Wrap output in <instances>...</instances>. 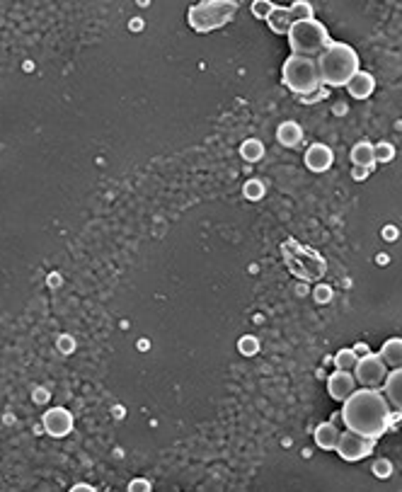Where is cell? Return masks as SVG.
<instances>
[{
	"label": "cell",
	"mask_w": 402,
	"mask_h": 492,
	"mask_svg": "<svg viewBox=\"0 0 402 492\" xmlns=\"http://www.w3.org/2000/svg\"><path fill=\"white\" fill-rule=\"evenodd\" d=\"M276 139H279V144L286 146V148H296L303 141V129L298 127L296 122H284L276 129Z\"/></svg>",
	"instance_id": "9a60e30c"
},
{
	"label": "cell",
	"mask_w": 402,
	"mask_h": 492,
	"mask_svg": "<svg viewBox=\"0 0 402 492\" xmlns=\"http://www.w3.org/2000/svg\"><path fill=\"white\" fill-rule=\"evenodd\" d=\"M242 194H245L247 199H252V201L262 199V197H264V182H262V180H257V177L247 180L245 187H242Z\"/></svg>",
	"instance_id": "44dd1931"
},
{
	"label": "cell",
	"mask_w": 402,
	"mask_h": 492,
	"mask_svg": "<svg viewBox=\"0 0 402 492\" xmlns=\"http://www.w3.org/2000/svg\"><path fill=\"white\" fill-rule=\"evenodd\" d=\"M235 10H237L235 0H208V3L191 5L189 13H187V20H189V27L194 32L206 34L228 25L233 20Z\"/></svg>",
	"instance_id": "5b68a950"
},
{
	"label": "cell",
	"mask_w": 402,
	"mask_h": 492,
	"mask_svg": "<svg viewBox=\"0 0 402 492\" xmlns=\"http://www.w3.org/2000/svg\"><path fill=\"white\" fill-rule=\"evenodd\" d=\"M369 172H371L369 168H359V165H354V170H352V177L356 180V182H361V180L369 177Z\"/></svg>",
	"instance_id": "484cf974"
},
{
	"label": "cell",
	"mask_w": 402,
	"mask_h": 492,
	"mask_svg": "<svg viewBox=\"0 0 402 492\" xmlns=\"http://www.w3.org/2000/svg\"><path fill=\"white\" fill-rule=\"evenodd\" d=\"M281 78H284V85L291 93L303 95V98L318 93V88L322 85L318 59H310V56H288L284 71H281Z\"/></svg>",
	"instance_id": "3957f363"
},
{
	"label": "cell",
	"mask_w": 402,
	"mask_h": 492,
	"mask_svg": "<svg viewBox=\"0 0 402 492\" xmlns=\"http://www.w3.org/2000/svg\"><path fill=\"white\" fill-rule=\"evenodd\" d=\"M373 158H376V163H390L395 158L393 144H388V141H381V144H376V146H373Z\"/></svg>",
	"instance_id": "7402d4cb"
},
{
	"label": "cell",
	"mask_w": 402,
	"mask_h": 492,
	"mask_svg": "<svg viewBox=\"0 0 402 492\" xmlns=\"http://www.w3.org/2000/svg\"><path fill=\"white\" fill-rule=\"evenodd\" d=\"M378 356L383 359V364L388 366L390 371H398L402 369V337H390L383 342L381 352Z\"/></svg>",
	"instance_id": "4fadbf2b"
},
{
	"label": "cell",
	"mask_w": 402,
	"mask_h": 492,
	"mask_svg": "<svg viewBox=\"0 0 402 492\" xmlns=\"http://www.w3.org/2000/svg\"><path fill=\"white\" fill-rule=\"evenodd\" d=\"M288 37V47L296 56H320L322 51L332 44L330 32L327 27L322 25L320 20H305V22H293L291 32L286 34Z\"/></svg>",
	"instance_id": "277c9868"
},
{
	"label": "cell",
	"mask_w": 402,
	"mask_h": 492,
	"mask_svg": "<svg viewBox=\"0 0 402 492\" xmlns=\"http://www.w3.org/2000/svg\"><path fill=\"white\" fill-rule=\"evenodd\" d=\"M342 420L349 432L378 441L393 424V407L388 405L381 390L361 388L354 390L349 400H344Z\"/></svg>",
	"instance_id": "6da1fadb"
},
{
	"label": "cell",
	"mask_w": 402,
	"mask_h": 492,
	"mask_svg": "<svg viewBox=\"0 0 402 492\" xmlns=\"http://www.w3.org/2000/svg\"><path fill=\"white\" fill-rule=\"evenodd\" d=\"M376 451V441L373 439H366L361 434H354V432H342L339 437V444H337V454L344 458V461H361V458L371 456Z\"/></svg>",
	"instance_id": "52a82bcc"
},
{
	"label": "cell",
	"mask_w": 402,
	"mask_h": 492,
	"mask_svg": "<svg viewBox=\"0 0 402 492\" xmlns=\"http://www.w3.org/2000/svg\"><path fill=\"white\" fill-rule=\"evenodd\" d=\"M356 361H359V356H356V349H339V352L335 354L337 371H352L354 366H356Z\"/></svg>",
	"instance_id": "ffe728a7"
},
{
	"label": "cell",
	"mask_w": 402,
	"mask_h": 492,
	"mask_svg": "<svg viewBox=\"0 0 402 492\" xmlns=\"http://www.w3.org/2000/svg\"><path fill=\"white\" fill-rule=\"evenodd\" d=\"M267 25L274 34H288V32H291V27H293L291 10H288V8H274V10H271V15L267 17Z\"/></svg>",
	"instance_id": "2e32d148"
},
{
	"label": "cell",
	"mask_w": 402,
	"mask_h": 492,
	"mask_svg": "<svg viewBox=\"0 0 402 492\" xmlns=\"http://www.w3.org/2000/svg\"><path fill=\"white\" fill-rule=\"evenodd\" d=\"M318 68H320V78L322 85H344L352 81L359 68V54H356L354 47L344 42H332L322 54L318 56Z\"/></svg>",
	"instance_id": "7a4b0ae2"
},
{
	"label": "cell",
	"mask_w": 402,
	"mask_h": 492,
	"mask_svg": "<svg viewBox=\"0 0 402 492\" xmlns=\"http://www.w3.org/2000/svg\"><path fill=\"white\" fill-rule=\"evenodd\" d=\"M356 390V378L352 371H337L332 373L330 378H327V393H330V398L339 400V403H344V400H349V395H352Z\"/></svg>",
	"instance_id": "9c48e42d"
},
{
	"label": "cell",
	"mask_w": 402,
	"mask_h": 492,
	"mask_svg": "<svg viewBox=\"0 0 402 492\" xmlns=\"http://www.w3.org/2000/svg\"><path fill=\"white\" fill-rule=\"evenodd\" d=\"M347 90L354 100H366V98H371L373 90H376V78L366 71H359L352 81L347 83Z\"/></svg>",
	"instance_id": "7c38bea8"
},
{
	"label": "cell",
	"mask_w": 402,
	"mask_h": 492,
	"mask_svg": "<svg viewBox=\"0 0 402 492\" xmlns=\"http://www.w3.org/2000/svg\"><path fill=\"white\" fill-rule=\"evenodd\" d=\"M257 349H259V344H257V339H254L252 335H247V337L240 339V352H242V354L252 356L254 352H257Z\"/></svg>",
	"instance_id": "cb8c5ba5"
},
{
	"label": "cell",
	"mask_w": 402,
	"mask_h": 492,
	"mask_svg": "<svg viewBox=\"0 0 402 492\" xmlns=\"http://www.w3.org/2000/svg\"><path fill=\"white\" fill-rule=\"evenodd\" d=\"M129 492H150V483L143 478H136L129 483Z\"/></svg>",
	"instance_id": "d4e9b609"
},
{
	"label": "cell",
	"mask_w": 402,
	"mask_h": 492,
	"mask_svg": "<svg viewBox=\"0 0 402 492\" xmlns=\"http://www.w3.org/2000/svg\"><path fill=\"white\" fill-rule=\"evenodd\" d=\"M274 8H276V5L271 3V0H254V3H252V15L259 17V20H267Z\"/></svg>",
	"instance_id": "603a6c76"
},
{
	"label": "cell",
	"mask_w": 402,
	"mask_h": 492,
	"mask_svg": "<svg viewBox=\"0 0 402 492\" xmlns=\"http://www.w3.org/2000/svg\"><path fill=\"white\" fill-rule=\"evenodd\" d=\"M352 163L359 168H373V163H376V158H373V144H369V141H361V144H356L352 148Z\"/></svg>",
	"instance_id": "e0dca14e"
},
{
	"label": "cell",
	"mask_w": 402,
	"mask_h": 492,
	"mask_svg": "<svg viewBox=\"0 0 402 492\" xmlns=\"http://www.w3.org/2000/svg\"><path fill=\"white\" fill-rule=\"evenodd\" d=\"M305 168L310 170V172H325V170L332 168V160H335V156H332V148L325 144H313L308 151H305Z\"/></svg>",
	"instance_id": "30bf717a"
},
{
	"label": "cell",
	"mask_w": 402,
	"mask_h": 492,
	"mask_svg": "<svg viewBox=\"0 0 402 492\" xmlns=\"http://www.w3.org/2000/svg\"><path fill=\"white\" fill-rule=\"evenodd\" d=\"M354 378L361 383L364 388H371V390H381L383 383L388 378V366L383 364V359L378 354H364L359 356L354 366Z\"/></svg>",
	"instance_id": "8992f818"
},
{
	"label": "cell",
	"mask_w": 402,
	"mask_h": 492,
	"mask_svg": "<svg viewBox=\"0 0 402 492\" xmlns=\"http://www.w3.org/2000/svg\"><path fill=\"white\" fill-rule=\"evenodd\" d=\"M381 393L386 395L388 405L395 407V410H398L400 415H402V369L388 373V378H386V383H383Z\"/></svg>",
	"instance_id": "8fae6325"
},
{
	"label": "cell",
	"mask_w": 402,
	"mask_h": 492,
	"mask_svg": "<svg viewBox=\"0 0 402 492\" xmlns=\"http://www.w3.org/2000/svg\"><path fill=\"white\" fill-rule=\"evenodd\" d=\"M71 492H95L93 485H88V483H78V485H73Z\"/></svg>",
	"instance_id": "4316f807"
},
{
	"label": "cell",
	"mask_w": 402,
	"mask_h": 492,
	"mask_svg": "<svg viewBox=\"0 0 402 492\" xmlns=\"http://www.w3.org/2000/svg\"><path fill=\"white\" fill-rule=\"evenodd\" d=\"M339 437H342V432L337 429L335 422H322L318 424V429H315V444L325 451H337Z\"/></svg>",
	"instance_id": "5bb4252c"
},
{
	"label": "cell",
	"mask_w": 402,
	"mask_h": 492,
	"mask_svg": "<svg viewBox=\"0 0 402 492\" xmlns=\"http://www.w3.org/2000/svg\"><path fill=\"white\" fill-rule=\"evenodd\" d=\"M42 424L47 429V434L61 439L73 432V415L66 407H51V410H47V415L42 417Z\"/></svg>",
	"instance_id": "ba28073f"
},
{
	"label": "cell",
	"mask_w": 402,
	"mask_h": 492,
	"mask_svg": "<svg viewBox=\"0 0 402 492\" xmlns=\"http://www.w3.org/2000/svg\"><path fill=\"white\" fill-rule=\"evenodd\" d=\"M288 10H291V20L293 22L315 20V10H313V5H310L308 0H298V3H293Z\"/></svg>",
	"instance_id": "d6986e66"
},
{
	"label": "cell",
	"mask_w": 402,
	"mask_h": 492,
	"mask_svg": "<svg viewBox=\"0 0 402 492\" xmlns=\"http://www.w3.org/2000/svg\"><path fill=\"white\" fill-rule=\"evenodd\" d=\"M240 156L245 158L247 163H257L264 158V146L259 139H247L245 144L240 146Z\"/></svg>",
	"instance_id": "ac0fdd59"
}]
</instances>
